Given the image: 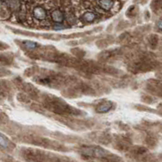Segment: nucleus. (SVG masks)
<instances>
[{
    "label": "nucleus",
    "instance_id": "1",
    "mask_svg": "<svg viewBox=\"0 0 162 162\" xmlns=\"http://www.w3.org/2000/svg\"><path fill=\"white\" fill-rule=\"evenodd\" d=\"M83 154L90 156H96V157H104L107 155V152L101 148H97V147H89V148H85L81 150Z\"/></svg>",
    "mask_w": 162,
    "mask_h": 162
},
{
    "label": "nucleus",
    "instance_id": "2",
    "mask_svg": "<svg viewBox=\"0 0 162 162\" xmlns=\"http://www.w3.org/2000/svg\"><path fill=\"white\" fill-rule=\"evenodd\" d=\"M33 16L36 20L42 21V20H46V18H47V11L40 6L34 7V11H33Z\"/></svg>",
    "mask_w": 162,
    "mask_h": 162
},
{
    "label": "nucleus",
    "instance_id": "3",
    "mask_svg": "<svg viewBox=\"0 0 162 162\" xmlns=\"http://www.w3.org/2000/svg\"><path fill=\"white\" fill-rule=\"evenodd\" d=\"M51 16L52 20L56 24H61L64 20V15L59 9H55V10L52 11Z\"/></svg>",
    "mask_w": 162,
    "mask_h": 162
},
{
    "label": "nucleus",
    "instance_id": "4",
    "mask_svg": "<svg viewBox=\"0 0 162 162\" xmlns=\"http://www.w3.org/2000/svg\"><path fill=\"white\" fill-rule=\"evenodd\" d=\"M112 103L110 101H104L99 104L96 108V112L99 113H105L108 112L112 109Z\"/></svg>",
    "mask_w": 162,
    "mask_h": 162
},
{
    "label": "nucleus",
    "instance_id": "5",
    "mask_svg": "<svg viewBox=\"0 0 162 162\" xmlns=\"http://www.w3.org/2000/svg\"><path fill=\"white\" fill-rule=\"evenodd\" d=\"M114 2L112 0H99V5L103 10L109 11L112 7H113Z\"/></svg>",
    "mask_w": 162,
    "mask_h": 162
},
{
    "label": "nucleus",
    "instance_id": "6",
    "mask_svg": "<svg viewBox=\"0 0 162 162\" xmlns=\"http://www.w3.org/2000/svg\"><path fill=\"white\" fill-rule=\"evenodd\" d=\"M82 19L86 21V22H92L96 19V16L94 12H87L82 16Z\"/></svg>",
    "mask_w": 162,
    "mask_h": 162
},
{
    "label": "nucleus",
    "instance_id": "7",
    "mask_svg": "<svg viewBox=\"0 0 162 162\" xmlns=\"http://www.w3.org/2000/svg\"><path fill=\"white\" fill-rule=\"evenodd\" d=\"M159 38L156 35H151L150 37L148 38V42L149 45L151 46V48L155 49L156 48V46L158 45Z\"/></svg>",
    "mask_w": 162,
    "mask_h": 162
},
{
    "label": "nucleus",
    "instance_id": "8",
    "mask_svg": "<svg viewBox=\"0 0 162 162\" xmlns=\"http://www.w3.org/2000/svg\"><path fill=\"white\" fill-rule=\"evenodd\" d=\"M23 43H24V47L29 50H34L37 48V44L32 41H24Z\"/></svg>",
    "mask_w": 162,
    "mask_h": 162
},
{
    "label": "nucleus",
    "instance_id": "9",
    "mask_svg": "<svg viewBox=\"0 0 162 162\" xmlns=\"http://www.w3.org/2000/svg\"><path fill=\"white\" fill-rule=\"evenodd\" d=\"M9 144V142L7 138L4 137V135H2L0 134V146L3 148H7Z\"/></svg>",
    "mask_w": 162,
    "mask_h": 162
},
{
    "label": "nucleus",
    "instance_id": "10",
    "mask_svg": "<svg viewBox=\"0 0 162 162\" xmlns=\"http://www.w3.org/2000/svg\"><path fill=\"white\" fill-rule=\"evenodd\" d=\"M147 143H148L149 145H155L156 143V140L152 137H148L147 138Z\"/></svg>",
    "mask_w": 162,
    "mask_h": 162
},
{
    "label": "nucleus",
    "instance_id": "11",
    "mask_svg": "<svg viewBox=\"0 0 162 162\" xmlns=\"http://www.w3.org/2000/svg\"><path fill=\"white\" fill-rule=\"evenodd\" d=\"M9 72L6 70L4 68H0V77H4V76H6V75L8 74Z\"/></svg>",
    "mask_w": 162,
    "mask_h": 162
},
{
    "label": "nucleus",
    "instance_id": "12",
    "mask_svg": "<svg viewBox=\"0 0 162 162\" xmlns=\"http://www.w3.org/2000/svg\"><path fill=\"white\" fill-rule=\"evenodd\" d=\"M7 48H8V45L0 42V51H4V50H6Z\"/></svg>",
    "mask_w": 162,
    "mask_h": 162
},
{
    "label": "nucleus",
    "instance_id": "13",
    "mask_svg": "<svg viewBox=\"0 0 162 162\" xmlns=\"http://www.w3.org/2000/svg\"><path fill=\"white\" fill-rule=\"evenodd\" d=\"M54 29L55 30H63V29H64V27L61 24H56L54 26Z\"/></svg>",
    "mask_w": 162,
    "mask_h": 162
},
{
    "label": "nucleus",
    "instance_id": "14",
    "mask_svg": "<svg viewBox=\"0 0 162 162\" xmlns=\"http://www.w3.org/2000/svg\"><path fill=\"white\" fill-rule=\"evenodd\" d=\"M0 61H2V62H7V57H5L4 55H0Z\"/></svg>",
    "mask_w": 162,
    "mask_h": 162
},
{
    "label": "nucleus",
    "instance_id": "15",
    "mask_svg": "<svg viewBox=\"0 0 162 162\" xmlns=\"http://www.w3.org/2000/svg\"><path fill=\"white\" fill-rule=\"evenodd\" d=\"M157 27H158V29H160V30H162V20H160L157 22Z\"/></svg>",
    "mask_w": 162,
    "mask_h": 162
},
{
    "label": "nucleus",
    "instance_id": "16",
    "mask_svg": "<svg viewBox=\"0 0 162 162\" xmlns=\"http://www.w3.org/2000/svg\"><path fill=\"white\" fill-rule=\"evenodd\" d=\"M4 6L2 4H0V14H4Z\"/></svg>",
    "mask_w": 162,
    "mask_h": 162
},
{
    "label": "nucleus",
    "instance_id": "17",
    "mask_svg": "<svg viewBox=\"0 0 162 162\" xmlns=\"http://www.w3.org/2000/svg\"><path fill=\"white\" fill-rule=\"evenodd\" d=\"M2 1H5V0H2Z\"/></svg>",
    "mask_w": 162,
    "mask_h": 162
}]
</instances>
